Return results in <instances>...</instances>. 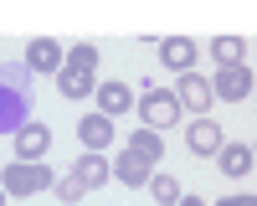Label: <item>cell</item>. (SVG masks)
Segmentation results:
<instances>
[{
  "label": "cell",
  "mask_w": 257,
  "mask_h": 206,
  "mask_svg": "<svg viewBox=\"0 0 257 206\" xmlns=\"http://www.w3.org/2000/svg\"><path fill=\"white\" fill-rule=\"evenodd\" d=\"M175 103L180 109H190L196 119H206V109L216 98H211V77H201V72H180V82H175Z\"/></svg>",
  "instance_id": "obj_4"
},
{
  "label": "cell",
  "mask_w": 257,
  "mask_h": 206,
  "mask_svg": "<svg viewBox=\"0 0 257 206\" xmlns=\"http://www.w3.org/2000/svg\"><path fill=\"white\" fill-rule=\"evenodd\" d=\"M0 185H6V196H36L52 185V170L36 160H11L6 170H0Z\"/></svg>",
  "instance_id": "obj_2"
},
{
  "label": "cell",
  "mask_w": 257,
  "mask_h": 206,
  "mask_svg": "<svg viewBox=\"0 0 257 206\" xmlns=\"http://www.w3.org/2000/svg\"><path fill=\"white\" fill-rule=\"evenodd\" d=\"M216 206H257V201H252V196H221Z\"/></svg>",
  "instance_id": "obj_21"
},
{
  "label": "cell",
  "mask_w": 257,
  "mask_h": 206,
  "mask_svg": "<svg viewBox=\"0 0 257 206\" xmlns=\"http://www.w3.org/2000/svg\"><path fill=\"white\" fill-rule=\"evenodd\" d=\"M123 150L144 155L149 165H165V134H155V129H134V134H128V144H123Z\"/></svg>",
  "instance_id": "obj_16"
},
{
  "label": "cell",
  "mask_w": 257,
  "mask_h": 206,
  "mask_svg": "<svg viewBox=\"0 0 257 206\" xmlns=\"http://www.w3.org/2000/svg\"><path fill=\"white\" fill-rule=\"evenodd\" d=\"M67 62H72V67H98V41H77V47H67Z\"/></svg>",
  "instance_id": "obj_19"
},
{
  "label": "cell",
  "mask_w": 257,
  "mask_h": 206,
  "mask_svg": "<svg viewBox=\"0 0 257 206\" xmlns=\"http://www.w3.org/2000/svg\"><path fill=\"white\" fill-rule=\"evenodd\" d=\"M0 206H6V185H0Z\"/></svg>",
  "instance_id": "obj_23"
},
{
  "label": "cell",
  "mask_w": 257,
  "mask_h": 206,
  "mask_svg": "<svg viewBox=\"0 0 257 206\" xmlns=\"http://www.w3.org/2000/svg\"><path fill=\"white\" fill-rule=\"evenodd\" d=\"M196 41L190 36H170V41H160V57H165V67H175V72H190L196 67Z\"/></svg>",
  "instance_id": "obj_11"
},
{
  "label": "cell",
  "mask_w": 257,
  "mask_h": 206,
  "mask_svg": "<svg viewBox=\"0 0 257 206\" xmlns=\"http://www.w3.org/2000/svg\"><path fill=\"white\" fill-rule=\"evenodd\" d=\"M62 62H67V52H62L57 41H47V36L26 41V67H31V77L36 72H62Z\"/></svg>",
  "instance_id": "obj_7"
},
{
  "label": "cell",
  "mask_w": 257,
  "mask_h": 206,
  "mask_svg": "<svg viewBox=\"0 0 257 206\" xmlns=\"http://www.w3.org/2000/svg\"><path fill=\"white\" fill-rule=\"evenodd\" d=\"M77 139H82V150H108L113 144V119H103V114H82V124H77Z\"/></svg>",
  "instance_id": "obj_9"
},
{
  "label": "cell",
  "mask_w": 257,
  "mask_h": 206,
  "mask_svg": "<svg viewBox=\"0 0 257 206\" xmlns=\"http://www.w3.org/2000/svg\"><path fill=\"white\" fill-rule=\"evenodd\" d=\"M216 160H221V170H226L231 180L252 175V144H221V150H216Z\"/></svg>",
  "instance_id": "obj_15"
},
{
  "label": "cell",
  "mask_w": 257,
  "mask_h": 206,
  "mask_svg": "<svg viewBox=\"0 0 257 206\" xmlns=\"http://www.w3.org/2000/svg\"><path fill=\"white\" fill-rule=\"evenodd\" d=\"M36 109V88H31V67L26 62H0V134H16L31 124Z\"/></svg>",
  "instance_id": "obj_1"
},
{
  "label": "cell",
  "mask_w": 257,
  "mask_h": 206,
  "mask_svg": "<svg viewBox=\"0 0 257 206\" xmlns=\"http://www.w3.org/2000/svg\"><path fill=\"white\" fill-rule=\"evenodd\" d=\"M185 144H190V150H196V155H216L221 150V124H211V119H196V124H190V129H185Z\"/></svg>",
  "instance_id": "obj_12"
},
{
  "label": "cell",
  "mask_w": 257,
  "mask_h": 206,
  "mask_svg": "<svg viewBox=\"0 0 257 206\" xmlns=\"http://www.w3.org/2000/svg\"><path fill=\"white\" fill-rule=\"evenodd\" d=\"M211 98H226V103L252 98V67H247V62H242V67H216V77H211Z\"/></svg>",
  "instance_id": "obj_5"
},
{
  "label": "cell",
  "mask_w": 257,
  "mask_h": 206,
  "mask_svg": "<svg viewBox=\"0 0 257 206\" xmlns=\"http://www.w3.org/2000/svg\"><path fill=\"white\" fill-rule=\"evenodd\" d=\"M175 206H206V201H201V196H180Z\"/></svg>",
  "instance_id": "obj_22"
},
{
  "label": "cell",
  "mask_w": 257,
  "mask_h": 206,
  "mask_svg": "<svg viewBox=\"0 0 257 206\" xmlns=\"http://www.w3.org/2000/svg\"><path fill=\"white\" fill-rule=\"evenodd\" d=\"M149 191H155V201L160 206H175L185 191H180V180L175 175H170V170H155V175H149Z\"/></svg>",
  "instance_id": "obj_18"
},
{
  "label": "cell",
  "mask_w": 257,
  "mask_h": 206,
  "mask_svg": "<svg viewBox=\"0 0 257 206\" xmlns=\"http://www.w3.org/2000/svg\"><path fill=\"white\" fill-rule=\"evenodd\" d=\"M211 57H216L221 67H242V62H247V41L242 36H216V41H211Z\"/></svg>",
  "instance_id": "obj_17"
},
{
  "label": "cell",
  "mask_w": 257,
  "mask_h": 206,
  "mask_svg": "<svg viewBox=\"0 0 257 206\" xmlns=\"http://www.w3.org/2000/svg\"><path fill=\"white\" fill-rule=\"evenodd\" d=\"M113 175H118L123 185H149V175H155V165H149L144 155H134V150H123V155L113 160Z\"/></svg>",
  "instance_id": "obj_14"
},
{
  "label": "cell",
  "mask_w": 257,
  "mask_h": 206,
  "mask_svg": "<svg viewBox=\"0 0 257 206\" xmlns=\"http://www.w3.org/2000/svg\"><path fill=\"white\" fill-rule=\"evenodd\" d=\"M72 175L82 180V191H98L103 180H113V160H108V155H98V150H82L77 165H72Z\"/></svg>",
  "instance_id": "obj_6"
},
{
  "label": "cell",
  "mask_w": 257,
  "mask_h": 206,
  "mask_svg": "<svg viewBox=\"0 0 257 206\" xmlns=\"http://www.w3.org/2000/svg\"><path fill=\"white\" fill-rule=\"evenodd\" d=\"M139 114H144V129H155V134H165L170 124H180V103H175V93L170 88H149L144 98H139Z\"/></svg>",
  "instance_id": "obj_3"
},
{
  "label": "cell",
  "mask_w": 257,
  "mask_h": 206,
  "mask_svg": "<svg viewBox=\"0 0 257 206\" xmlns=\"http://www.w3.org/2000/svg\"><path fill=\"white\" fill-rule=\"evenodd\" d=\"M98 114L103 119H118V114H128V103H134V93H128V82H98Z\"/></svg>",
  "instance_id": "obj_10"
},
{
  "label": "cell",
  "mask_w": 257,
  "mask_h": 206,
  "mask_svg": "<svg viewBox=\"0 0 257 206\" xmlns=\"http://www.w3.org/2000/svg\"><path fill=\"white\" fill-rule=\"evenodd\" d=\"M57 196H62V201H67V206H77V201H82V180H77V175L67 170V175H62V180H57Z\"/></svg>",
  "instance_id": "obj_20"
},
{
  "label": "cell",
  "mask_w": 257,
  "mask_h": 206,
  "mask_svg": "<svg viewBox=\"0 0 257 206\" xmlns=\"http://www.w3.org/2000/svg\"><path fill=\"white\" fill-rule=\"evenodd\" d=\"M52 150V129H47V124H26V129H16V160H41V155H47Z\"/></svg>",
  "instance_id": "obj_8"
},
{
  "label": "cell",
  "mask_w": 257,
  "mask_h": 206,
  "mask_svg": "<svg viewBox=\"0 0 257 206\" xmlns=\"http://www.w3.org/2000/svg\"><path fill=\"white\" fill-rule=\"evenodd\" d=\"M57 88H62V98H88V93L98 88V82H93V67H72V62H62Z\"/></svg>",
  "instance_id": "obj_13"
}]
</instances>
